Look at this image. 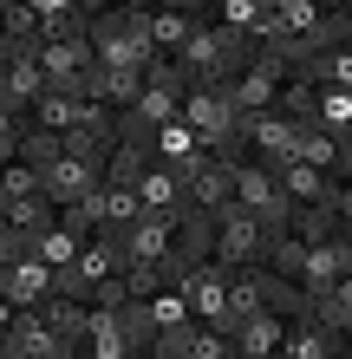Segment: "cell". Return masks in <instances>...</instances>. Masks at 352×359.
Instances as JSON below:
<instances>
[{"mask_svg":"<svg viewBox=\"0 0 352 359\" xmlns=\"http://www.w3.org/2000/svg\"><path fill=\"white\" fill-rule=\"evenodd\" d=\"M66 222L78 229V236H98V229L111 222V196H105V183H98L92 196H78V203H66Z\"/></svg>","mask_w":352,"mask_h":359,"instance_id":"cell-21","label":"cell"},{"mask_svg":"<svg viewBox=\"0 0 352 359\" xmlns=\"http://www.w3.org/2000/svg\"><path fill=\"white\" fill-rule=\"evenodd\" d=\"M241 137H248V157L274 163V170L300 157V118H287L281 104H274V111H255V118L241 124Z\"/></svg>","mask_w":352,"mask_h":359,"instance_id":"cell-5","label":"cell"},{"mask_svg":"<svg viewBox=\"0 0 352 359\" xmlns=\"http://www.w3.org/2000/svg\"><path fill=\"white\" fill-rule=\"evenodd\" d=\"M7 7V39H46L39 33V7L33 0H0Z\"/></svg>","mask_w":352,"mask_h":359,"instance_id":"cell-27","label":"cell"},{"mask_svg":"<svg viewBox=\"0 0 352 359\" xmlns=\"http://www.w3.org/2000/svg\"><path fill=\"white\" fill-rule=\"evenodd\" d=\"M346 189H352V137H339V170H333Z\"/></svg>","mask_w":352,"mask_h":359,"instance_id":"cell-28","label":"cell"},{"mask_svg":"<svg viewBox=\"0 0 352 359\" xmlns=\"http://www.w3.org/2000/svg\"><path fill=\"white\" fill-rule=\"evenodd\" d=\"M235 203H248L261 216V229L267 236H287V222H294V196L281 189V177H274V163H261V157H248L241 170H235Z\"/></svg>","mask_w":352,"mask_h":359,"instance_id":"cell-2","label":"cell"},{"mask_svg":"<svg viewBox=\"0 0 352 359\" xmlns=\"http://www.w3.org/2000/svg\"><path fill=\"white\" fill-rule=\"evenodd\" d=\"M196 151H202V137H196L190 118H170V124L157 131V157H163V163H183V157H196Z\"/></svg>","mask_w":352,"mask_h":359,"instance_id":"cell-22","label":"cell"},{"mask_svg":"<svg viewBox=\"0 0 352 359\" xmlns=\"http://www.w3.org/2000/svg\"><path fill=\"white\" fill-rule=\"evenodd\" d=\"M320 124L333 137H352V92L346 86H320Z\"/></svg>","mask_w":352,"mask_h":359,"instance_id":"cell-25","label":"cell"},{"mask_svg":"<svg viewBox=\"0 0 352 359\" xmlns=\"http://www.w3.org/2000/svg\"><path fill=\"white\" fill-rule=\"evenodd\" d=\"M118 320H124V333H131V353H150V340H157V313H150V294H131V301L118 307Z\"/></svg>","mask_w":352,"mask_h":359,"instance_id":"cell-19","label":"cell"},{"mask_svg":"<svg viewBox=\"0 0 352 359\" xmlns=\"http://www.w3.org/2000/svg\"><path fill=\"white\" fill-rule=\"evenodd\" d=\"M216 216H222V229H216V262L222 268H255V262H267L274 236L261 229V216L248 203H222Z\"/></svg>","mask_w":352,"mask_h":359,"instance_id":"cell-3","label":"cell"},{"mask_svg":"<svg viewBox=\"0 0 352 359\" xmlns=\"http://www.w3.org/2000/svg\"><path fill=\"white\" fill-rule=\"evenodd\" d=\"M118 137H124V131H118V111H111L105 98H92V104H85V118H78L72 131H66V157H85V163H111Z\"/></svg>","mask_w":352,"mask_h":359,"instance_id":"cell-6","label":"cell"},{"mask_svg":"<svg viewBox=\"0 0 352 359\" xmlns=\"http://www.w3.org/2000/svg\"><path fill=\"white\" fill-rule=\"evenodd\" d=\"M105 183V163H85V157H59L52 170H46V196L66 209V203H78V196H92V189Z\"/></svg>","mask_w":352,"mask_h":359,"instance_id":"cell-11","label":"cell"},{"mask_svg":"<svg viewBox=\"0 0 352 359\" xmlns=\"http://www.w3.org/2000/svg\"><path fill=\"white\" fill-rule=\"evenodd\" d=\"M274 104L287 118H300V124H320V86H314V79H287Z\"/></svg>","mask_w":352,"mask_h":359,"instance_id":"cell-23","label":"cell"},{"mask_svg":"<svg viewBox=\"0 0 352 359\" xmlns=\"http://www.w3.org/2000/svg\"><path fill=\"white\" fill-rule=\"evenodd\" d=\"M339 274H352V242H346V236L307 242V255H300V268H294V281L307 287V301H320V294L333 287Z\"/></svg>","mask_w":352,"mask_h":359,"instance_id":"cell-7","label":"cell"},{"mask_svg":"<svg viewBox=\"0 0 352 359\" xmlns=\"http://www.w3.org/2000/svg\"><path fill=\"white\" fill-rule=\"evenodd\" d=\"M281 340H287V313L261 307L255 320L235 327V359H267V353H281Z\"/></svg>","mask_w":352,"mask_h":359,"instance_id":"cell-12","label":"cell"},{"mask_svg":"<svg viewBox=\"0 0 352 359\" xmlns=\"http://www.w3.org/2000/svg\"><path fill=\"white\" fill-rule=\"evenodd\" d=\"M92 359H137L131 353V333H124L118 307H92V340H85Z\"/></svg>","mask_w":352,"mask_h":359,"instance_id":"cell-14","label":"cell"},{"mask_svg":"<svg viewBox=\"0 0 352 359\" xmlns=\"http://www.w3.org/2000/svg\"><path fill=\"white\" fill-rule=\"evenodd\" d=\"M46 294H52V262H46V255L0 262V301H13V307H46Z\"/></svg>","mask_w":352,"mask_h":359,"instance_id":"cell-10","label":"cell"},{"mask_svg":"<svg viewBox=\"0 0 352 359\" xmlns=\"http://www.w3.org/2000/svg\"><path fill=\"white\" fill-rule=\"evenodd\" d=\"M20 157H27V163H39V170H52V163L66 157V131H52V124L27 118V131H20Z\"/></svg>","mask_w":352,"mask_h":359,"instance_id":"cell-17","label":"cell"},{"mask_svg":"<svg viewBox=\"0 0 352 359\" xmlns=\"http://www.w3.org/2000/svg\"><path fill=\"white\" fill-rule=\"evenodd\" d=\"M59 216H66V209H59V203L46 196V189H33V196H13V203H0V222H13V229H33V236H39V229H52Z\"/></svg>","mask_w":352,"mask_h":359,"instance_id":"cell-15","label":"cell"},{"mask_svg":"<svg viewBox=\"0 0 352 359\" xmlns=\"http://www.w3.org/2000/svg\"><path fill=\"white\" fill-rule=\"evenodd\" d=\"M300 163H320V170H339V137L326 124H300Z\"/></svg>","mask_w":352,"mask_h":359,"instance_id":"cell-24","label":"cell"},{"mask_svg":"<svg viewBox=\"0 0 352 359\" xmlns=\"http://www.w3.org/2000/svg\"><path fill=\"white\" fill-rule=\"evenodd\" d=\"M281 353H287V359H352V340H346V333H333L326 320H314V313H294V320H287Z\"/></svg>","mask_w":352,"mask_h":359,"instance_id":"cell-9","label":"cell"},{"mask_svg":"<svg viewBox=\"0 0 352 359\" xmlns=\"http://www.w3.org/2000/svg\"><path fill=\"white\" fill-rule=\"evenodd\" d=\"M307 313H314V320H326L333 333H346V340H352V274H339V281L326 287L320 301H307Z\"/></svg>","mask_w":352,"mask_h":359,"instance_id":"cell-16","label":"cell"},{"mask_svg":"<svg viewBox=\"0 0 352 359\" xmlns=\"http://www.w3.org/2000/svg\"><path fill=\"white\" fill-rule=\"evenodd\" d=\"M85 104H92V98H72V92L46 86V98L33 104V118H39V124H52V131H72V124L85 118Z\"/></svg>","mask_w":352,"mask_h":359,"instance_id":"cell-18","label":"cell"},{"mask_svg":"<svg viewBox=\"0 0 352 359\" xmlns=\"http://www.w3.org/2000/svg\"><path fill=\"white\" fill-rule=\"evenodd\" d=\"M46 320L59 327V340L72 346V359L92 340V301H72V294H46Z\"/></svg>","mask_w":352,"mask_h":359,"instance_id":"cell-13","label":"cell"},{"mask_svg":"<svg viewBox=\"0 0 352 359\" xmlns=\"http://www.w3.org/2000/svg\"><path fill=\"white\" fill-rule=\"evenodd\" d=\"M202 27L196 13H176V7H150V33H157V53H176L183 39Z\"/></svg>","mask_w":352,"mask_h":359,"instance_id":"cell-20","label":"cell"},{"mask_svg":"<svg viewBox=\"0 0 352 359\" xmlns=\"http://www.w3.org/2000/svg\"><path fill=\"white\" fill-rule=\"evenodd\" d=\"M267 13H274V0H216V20L222 27H241V33H255Z\"/></svg>","mask_w":352,"mask_h":359,"instance_id":"cell-26","label":"cell"},{"mask_svg":"<svg viewBox=\"0 0 352 359\" xmlns=\"http://www.w3.org/2000/svg\"><path fill=\"white\" fill-rule=\"evenodd\" d=\"M326 7H346V0H326Z\"/></svg>","mask_w":352,"mask_h":359,"instance_id":"cell-29","label":"cell"},{"mask_svg":"<svg viewBox=\"0 0 352 359\" xmlns=\"http://www.w3.org/2000/svg\"><path fill=\"white\" fill-rule=\"evenodd\" d=\"M176 170H183V189H190V203H202V209L235 203V170H241L235 157H222V151H209V144H202V151H196V157H183Z\"/></svg>","mask_w":352,"mask_h":359,"instance_id":"cell-4","label":"cell"},{"mask_svg":"<svg viewBox=\"0 0 352 359\" xmlns=\"http://www.w3.org/2000/svg\"><path fill=\"white\" fill-rule=\"evenodd\" d=\"M118 236H124V255H131V268H150V262H163V255L176 248V216L143 209V216H131Z\"/></svg>","mask_w":352,"mask_h":359,"instance_id":"cell-8","label":"cell"},{"mask_svg":"<svg viewBox=\"0 0 352 359\" xmlns=\"http://www.w3.org/2000/svg\"><path fill=\"white\" fill-rule=\"evenodd\" d=\"M0 353L7 359H72V346L46 320V307H13V301H0Z\"/></svg>","mask_w":352,"mask_h":359,"instance_id":"cell-1","label":"cell"}]
</instances>
